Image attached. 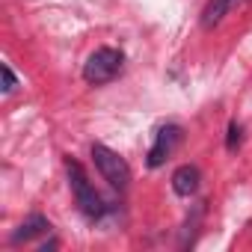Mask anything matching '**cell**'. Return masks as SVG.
<instances>
[{
    "label": "cell",
    "instance_id": "cell-1",
    "mask_svg": "<svg viewBox=\"0 0 252 252\" xmlns=\"http://www.w3.org/2000/svg\"><path fill=\"white\" fill-rule=\"evenodd\" d=\"M65 169H68V181H71V193H74V199H77V205H80V211L89 217V220H95V217H101L104 214V202H101V196L95 193V187L89 184V178H86V172H83V166L77 163V160H65Z\"/></svg>",
    "mask_w": 252,
    "mask_h": 252
},
{
    "label": "cell",
    "instance_id": "cell-2",
    "mask_svg": "<svg viewBox=\"0 0 252 252\" xmlns=\"http://www.w3.org/2000/svg\"><path fill=\"white\" fill-rule=\"evenodd\" d=\"M122 63H125L122 51H116V48H98L95 54H89V60L83 65V77H86V83H95V86L110 83L122 71Z\"/></svg>",
    "mask_w": 252,
    "mask_h": 252
},
{
    "label": "cell",
    "instance_id": "cell-3",
    "mask_svg": "<svg viewBox=\"0 0 252 252\" xmlns=\"http://www.w3.org/2000/svg\"><path fill=\"white\" fill-rule=\"evenodd\" d=\"M92 160H95L98 172L104 175V181H107L110 187H116V190H125V187H128L131 169H128V163H125V158H119L113 149L95 143V146H92Z\"/></svg>",
    "mask_w": 252,
    "mask_h": 252
},
{
    "label": "cell",
    "instance_id": "cell-4",
    "mask_svg": "<svg viewBox=\"0 0 252 252\" xmlns=\"http://www.w3.org/2000/svg\"><path fill=\"white\" fill-rule=\"evenodd\" d=\"M178 140H181V128H178V125H166V128H160L158 131V140H155V146L149 152V166L158 169L160 163H166V158L175 152Z\"/></svg>",
    "mask_w": 252,
    "mask_h": 252
},
{
    "label": "cell",
    "instance_id": "cell-5",
    "mask_svg": "<svg viewBox=\"0 0 252 252\" xmlns=\"http://www.w3.org/2000/svg\"><path fill=\"white\" fill-rule=\"evenodd\" d=\"M199 169L196 166H178L175 172H172V190L178 193V196H193L196 190H199Z\"/></svg>",
    "mask_w": 252,
    "mask_h": 252
},
{
    "label": "cell",
    "instance_id": "cell-6",
    "mask_svg": "<svg viewBox=\"0 0 252 252\" xmlns=\"http://www.w3.org/2000/svg\"><path fill=\"white\" fill-rule=\"evenodd\" d=\"M48 228H51V222H48L45 217L33 214V217H27V220L18 225V231L12 234V243H27V240H33V237H39V234H48Z\"/></svg>",
    "mask_w": 252,
    "mask_h": 252
},
{
    "label": "cell",
    "instance_id": "cell-7",
    "mask_svg": "<svg viewBox=\"0 0 252 252\" xmlns=\"http://www.w3.org/2000/svg\"><path fill=\"white\" fill-rule=\"evenodd\" d=\"M231 6H234V0H208V6H205V12H202V27H205V30H214V27L228 15Z\"/></svg>",
    "mask_w": 252,
    "mask_h": 252
},
{
    "label": "cell",
    "instance_id": "cell-8",
    "mask_svg": "<svg viewBox=\"0 0 252 252\" xmlns=\"http://www.w3.org/2000/svg\"><path fill=\"white\" fill-rule=\"evenodd\" d=\"M0 77H3V92H12L15 89V74L9 65H0Z\"/></svg>",
    "mask_w": 252,
    "mask_h": 252
},
{
    "label": "cell",
    "instance_id": "cell-9",
    "mask_svg": "<svg viewBox=\"0 0 252 252\" xmlns=\"http://www.w3.org/2000/svg\"><path fill=\"white\" fill-rule=\"evenodd\" d=\"M225 146H228L231 152L240 146V125H237V122H231V125H228V143H225Z\"/></svg>",
    "mask_w": 252,
    "mask_h": 252
}]
</instances>
